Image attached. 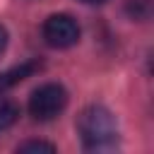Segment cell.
Masks as SVG:
<instances>
[{
	"label": "cell",
	"mask_w": 154,
	"mask_h": 154,
	"mask_svg": "<svg viewBox=\"0 0 154 154\" xmlns=\"http://www.w3.org/2000/svg\"><path fill=\"white\" fill-rule=\"evenodd\" d=\"M77 132L87 149H111L118 142V120L106 106H87L77 116Z\"/></svg>",
	"instance_id": "obj_1"
},
{
	"label": "cell",
	"mask_w": 154,
	"mask_h": 154,
	"mask_svg": "<svg viewBox=\"0 0 154 154\" xmlns=\"http://www.w3.org/2000/svg\"><path fill=\"white\" fill-rule=\"evenodd\" d=\"M67 106V91L63 84L48 82L31 91L29 96V113L36 120H53L58 113H63Z\"/></svg>",
	"instance_id": "obj_2"
},
{
	"label": "cell",
	"mask_w": 154,
	"mask_h": 154,
	"mask_svg": "<svg viewBox=\"0 0 154 154\" xmlns=\"http://www.w3.org/2000/svg\"><path fill=\"white\" fill-rule=\"evenodd\" d=\"M43 38L53 48H70L79 41V24L70 14H51L43 22Z\"/></svg>",
	"instance_id": "obj_3"
},
{
	"label": "cell",
	"mask_w": 154,
	"mask_h": 154,
	"mask_svg": "<svg viewBox=\"0 0 154 154\" xmlns=\"http://www.w3.org/2000/svg\"><path fill=\"white\" fill-rule=\"evenodd\" d=\"M38 70H41V63H38V60H26V63H22V65L2 72V75H0V94L7 91V89H12L14 84L24 82L26 77H31V75L38 72Z\"/></svg>",
	"instance_id": "obj_4"
},
{
	"label": "cell",
	"mask_w": 154,
	"mask_h": 154,
	"mask_svg": "<svg viewBox=\"0 0 154 154\" xmlns=\"http://www.w3.org/2000/svg\"><path fill=\"white\" fill-rule=\"evenodd\" d=\"M17 118H19V106L10 99H0V132L14 125Z\"/></svg>",
	"instance_id": "obj_5"
},
{
	"label": "cell",
	"mask_w": 154,
	"mask_h": 154,
	"mask_svg": "<svg viewBox=\"0 0 154 154\" xmlns=\"http://www.w3.org/2000/svg\"><path fill=\"white\" fill-rule=\"evenodd\" d=\"M17 152H55V147L53 144H48V142H41V140H29V142H22L19 147H17Z\"/></svg>",
	"instance_id": "obj_6"
},
{
	"label": "cell",
	"mask_w": 154,
	"mask_h": 154,
	"mask_svg": "<svg viewBox=\"0 0 154 154\" xmlns=\"http://www.w3.org/2000/svg\"><path fill=\"white\" fill-rule=\"evenodd\" d=\"M128 12L135 19H144L149 14V0H128Z\"/></svg>",
	"instance_id": "obj_7"
},
{
	"label": "cell",
	"mask_w": 154,
	"mask_h": 154,
	"mask_svg": "<svg viewBox=\"0 0 154 154\" xmlns=\"http://www.w3.org/2000/svg\"><path fill=\"white\" fill-rule=\"evenodd\" d=\"M5 48H7V29L0 24V55L5 53Z\"/></svg>",
	"instance_id": "obj_8"
},
{
	"label": "cell",
	"mask_w": 154,
	"mask_h": 154,
	"mask_svg": "<svg viewBox=\"0 0 154 154\" xmlns=\"http://www.w3.org/2000/svg\"><path fill=\"white\" fill-rule=\"evenodd\" d=\"M79 2H84V5H101V2H106V0H79Z\"/></svg>",
	"instance_id": "obj_9"
}]
</instances>
